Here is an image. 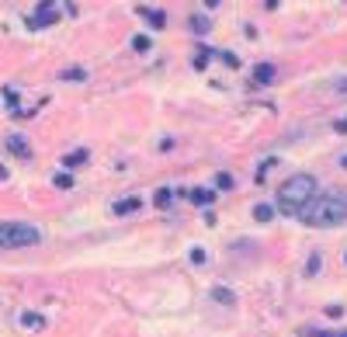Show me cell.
Returning a JSON list of instances; mask_svg holds the SVG:
<instances>
[{
    "instance_id": "6da1fadb",
    "label": "cell",
    "mask_w": 347,
    "mask_h": 337,
    "mask_svg": "<svg viewBox=\"0 0 347 337\" xmlns=\"http://www.w3.org/2000/svg\"><path fill=\"white\" fill-rule=\"evenodd\" d=\"M306 226H340L347 222V191H327L320 199H312L299 212Z\"/></svg>"
},
{
    "instance_id": "7a4b0ae2",
    "label": "cell",
    "mask_w": 347,
    "mask_h": 337,
    "mask_svg": "<svg viewBox=\"0 0 347 337\" xmlns=\"http://www.w3.org/2000/svg\"><path fill=\"white\" fill-rule=\"evenodd\" d=\"M312 195H316V181H312V174H292V178L278 188V209L299 216L309 202H312Z\"/></svg>"
},
{
    "instance_id": "3957f363",
    "label": "cell",
    "mask_w": 347,
    "mask_h": 337,
    "mask_svg": "<svg viewBox=\"0 0 347 337\" xmlns=\"http://www.w3.org/2000/svg\"><path fill=\"white\" fill-rule=\"evenodd\" d=\"M39 240H42L39 226H28V222H0V250L32 247V243H39Z\"/></svg>"
},
{
    "instance_id": "277c9868",
    "label": "cell",
    "mask_w": 347,
    "mask_h": 337,
    "mask_svg": "<svg viewBox=\"0 0 347 337\" xmlns=\"http://www.w3.org/2000/svg\"><path fill=\"white\" fill-rule=\"evenodd\" d=\"M56 18H59L56 4H52V0H42V4H39V14H32L28 24H32V28H42V24H52Z\"/></svg>"
},
{
    "instance_id": "5b68a950",
    "label": "cell",
    "mask_w": 347,
    "mask_h": 337,
    "mask_svg": "<svg viewBox=\"0 0 347 337\" xmlns=\"http://www.w3.org/2000/svg\"><path fill=\"white\" fill-rule=\"evenodd\" d=\"M7 146H11L18 157H28V143H24L21 136H11V139H7Z\"/></svg>"
},
{
    "instance_id": "8992f818",
    "label": "cell",
    "mask_w": 347,
    "mask_h": 337,
    "mask_svg": "<svg viewBox=\"0 0 347 337\" xmlns=\"http://www.w3.org/2000/svg\"><path fill=\"white\" fill-rule=\"evenodd\" d=\"M135 209H139V199H125V202H118V205H115L118 216H125V212H135Z\"/></svg>"
},
{
    "instance_id": "52a82bcc",
    "label": "cell",
    "mask_w": 347,
    "mask_h": 337,
    "mask_svg": "<svg viewBox=\"0 0 347 337\" xmlns=\"http://www.w3.org/2000/svg\"><path fill=\"white\" fill-rule=\"evenodd\" d=\"M253 77L261 80V83H268V80L274 77V66H271V63H264V66H257V73H253Z\"/></svg>"
},
{
    "instance_id": "ba28073f",
    "label": "cell",
    "mask_w": 347,
    "mask_h": 337,
    "mask_svg": "<svg viewBox=\"0 0 347 337\" xmlns=\"http://www.w3.org/2000/svg\"><path fill=\"white\" fill-rule=\"evenodd\" d=\"M271 216H274V209H271V205H257V209H253V219H257V222H268Z\"/></svg>"
},
{
    "instance_id": "9c48e42d",
    "label": "cell",
    "mask_w": 347,
    "mask_h": 337,
    "mask_svg": "<svg viewBox=\"0 0 347 337\" xmlns=\"http://www.w3.org/2000/svg\"><path fill=\"white\" fill-rule=\"evenodd\" d=\"M191 199L198 202V205H209V202H212L215 195H212V191H201V188H198V191H191Z\"/></svg>"
},
{
    "instance_id": "30bf717a",
    "label": "cell",
    "mask_w": 347,
    "mask_h": 337,
    "mask_svg": "<svg viewBox=\"0 0 347 337\" xmlns=\"http://www.w3.org/2000/svg\"><path fill=\"white\" fill-rule=\"evenodd\" d=\"M80 160H87V150H73V153L63 160V163H66V167H73V163H80Z\"/></svg>"
},
{
    "instance_id": "8fae6325",
    "label": "cell",
    "mask_w": 347,
    "mask_h": 337,
    "mask_svg": "<svg viewBox=\"0 0 347 337\" xmlns=\"http://www.w3.org/2000/svg\"><path fill=\"white\" fill-rule=\"evenodd\" d=\"M156 205H160V209L170 205V188H160V191H156Z\"/></svg>"
},
{
    "instance_id": "7c38bea8",
    "label": "cell",
    "mask_w": 347,
    "mask_h": 337,
    "mask_svg": "<svg viewBox=\"0 0 347 337\" xmlns=\"http://www.w3.org/2000/svg\"><path fill=\"white\" fill-rule=\"evenodd\" d=\"M21 323H24V327H42V317H35V313H24V317H21Z\"/></svg>"
},
{
    "instance_id": "4fadbf2b",
    "label": "cell",
    "mask_w": 347,
    "mask_h": 337,
    "mask_svg": "<svg viewBox=\"0 0 347 337\" xmlns=\"http://www.w3.org/2000/svg\"><path fill=\"white\" fill-rule=\"evenodd\" d=\"M212 296L219 299V302H233V292H226V289H215Z\"/></svg>"
},
{
    "instance_id": "5bb4252c",
    "label": "cell",
    "mask_w": 347,
    "mask_h": 337,
    "mask_svg": "<svg viewBox=\"0 0 347 337\" xmlns=\"http://www.w3.org/2000/svg\"><path fill=\"white\" fill-rule=\"evenodd\" d=\"M215 184H219V188H233V178H229V174H219Z\"/></svg>"
},
{
    "instance_id": "9a60e30c",
    "label": "cell",
    "mask_w": 347,
    "mask_h": 337,
    "mask_svg": "<svg viewBox=\"0 0 347 337\" xmlns=\"http://www.w3.org/2000/svg\"><path fill=\"white\" fill-rule=\"evenodd\" d=\"M312 337H347L344 330H340V334H333V330H312Z\"/></svg>"
},
{
    "instance_id": "2e32d148",
    "label": "cell",
    "mask_w": 347,
    "mask_h": 337,
    "mask_svg": "<svg viewBox=\"0 0 347 337\" xmlns=\"http://www.w3.org/2000/svg\"><path fill=\"white\" fill-rule=\"evenodd\" d=\"M56 184H59V188H70V184H73V178H70V174H59Z\"/></svg>"
},
{
    "instance_id": "e0dca14e",
    "label": "cell",
    "mask_w": 347,
    "mask_h": 337,
    "mask_svg": "<svg viewBox=\"0 0 347 337\" xmlns=\"http://www.w3.org/2000/svg\"><path fill=\"white\" fill-rule=\"evenodd\" d=\"M4 178H7V171H4V167H0V181H4Z\"/></svg>"
}]
</instances>
